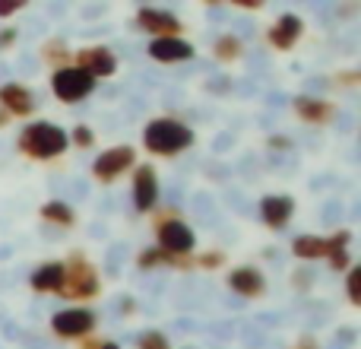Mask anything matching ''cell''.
<instances>
[{
    "instance_id": "obj_19",
    "label": "cell",
    "mask_w": 361,
    "mask_h": 349,
    "mask_svg": "<svg viewBox=\"0 0 361 349\" xmlns=\"http://www.w3.org/2000/svg\"><path fill=\"white\" fill-rule=\"evenodd\" d=\"M42 219H48V223H57V225H73L76 223V213L70 210L63 200H48V203L42 206Z\"/></svg>"
},
{
    "instance_id": "obj_8",
    "label": "cell",
    "mask_w": 361,
    "mask_h": 349,
    "mask_svg": "<svg viewBox=\"0 0 361 349\" xmlns=\"http://www.w3.org/2000/svg\"><path fill=\"white\" fill-rule=\"evenodd\" d=\"M92 327H95V314L86 312V308H67V312H57L54 318H51V331L63 340L89 337Z\"/></svg>"
},
{
    "instance_id": "obj_34",
    "label": "cell",
    "mask_w": 361,
    "mask_h": 349,
    "mask_svg": "<svg viewBox=\"0 0 361 349\" xmlns=\"http://www.w3.org/2000/svg\"><path fill=\"white\" fill-rule=\"evenodd\" d=\"M99 349H121V346H118V343H102Z\"/></svg>"
},
{
    "instance_id": "obj_11",
    "label": "cell",
    "mask_w": 361,
    "mask_h": 349,
    "mask_svg": "<svg viewBox=\"0 0 361 349\" xmlns=\"http://www.w3.org/2000/svg\"><path fill=\"white\" fill-rule=\"evenodd\" d=\"M159 200V174L152 165H140L133 172V203L140 213H149Z\"/></svg>"
},
{
    "instance_id": "obj_10",
    "label": "cell",
    "mask_w": 361,
    "mask_h": 349,
    "mask_svg": "<svg viewBox=\"0 0 361 349\" xmlns=\"http://www.w3.org/2000/svg\"><path fill=\"white\" fill-rule=\"evenodd\" d=\"M137 23L152 38H178V32H180V19L165 10H156V6H143L137 13Z\"/></svg>"
},
{
    "instance_id": "obj_4",
    "label": "cell",
    "mask_w": 361,
    "mask_h": 349,
    "mask_svg": "<svg viewBox=\"0 0 361 349\" xmlns=\"http://www.w3.org/2000/svg\"><path fill=\"white\" fill-rule=\"evenodd\" d=\"M156 232H159V244H162V251H165V254H171V257H187L193 251V244H197L193 229L184 223V219H178V216L159 219Z\"/></svg>"
},
{
    "instance_id": "obj_12",
    "label": "cell",
    "mask_w": 361,
    "mask_h": 349,
    "mask_svg": "<svg viewBox=\"0 0 361 349\" xmlns=\"http://www.w3.org/2000/svg\"><path fill=\"white\" fill-rule=\"evenodd\" d=\"M193 45L184 38H152L149 45V57L159 64H180V61H193Z\"/></svg>"
},
{
    "instance_id": "obj_20",
    "label": "cell",
    "mask_w": 361,
    "mask_h": 349,
    "mask_svg": "<svg viewBox=\"0 0 361 349\" xmlns=\"http://www.w3.org/2000/svg\"><path fill=\"white\" fill-rule=\"evenodd\" d=\"M140 267L143 270H149V267H159V264H175V267H187V261L184 257H171V254H165L162 248H146L143 254H140Z\"/></svg>"
},
{
    "instance_id": "obj_23",
    "label": "cell",
    "mask_w": 361,
    "mask_h": 349,
    "mask_svg": "<svg viewBox=\"0 0 361 349\" xmlns=\"http://www.w3.org/2000/svg\"><path fill=\"white\" fill-rule=\"evenodd\" d=\"M44 61H51V64L67 61V45L63 42H48L44 45Z\"/></svg>"
},
{
    "instance_id": "obj_21",
    "label": "cell",
    "mask_w": 361,
    "mask_h": 349,
    "mask_svg": "<svg viewBox=\"0 0 361 349\" xmlns=\"http://www.w3.org/2000/svg\"><path fill=\"white\" fill-rule=\"evenodd\" d=\"M216 57L219 61H238L241 57V42L235 35H222L216 42Z\"/></svg>"
},
{
    "instance_id": "obj_27",
    "label": "cell",
    "mask_w": 361,
    "mask_h": 349,
    "mask_svg": "<svg viewBox=\"0 0 361 349\" xmlns=\"http://www.w3.org/2000/svg\"><path fill=\"white\" fill-rule=\"evenodd\" d=\"M140 349H165V337L162 333H143V340H140Z\"/></svg>"
},
{
    "instance_id": "obj_18",
    "label": "cell",
    "mask_w": 361,
    "mask_h": 349,
    "mask_svg": "<svg viewBox=\"0 0 361 349\" xmlns=\"http://www.w3.org/2000/svg\"><path fill=\"white\" fill-rule=\"evenodd\" d=\"M63 286V264H42V267L32 273V289L35 292H61Z\"/></svg>"
},
{
    "instance_id": "obj_25",
    "label": "cell",
    "mask_w": 361,
    "mask_h": 349,
    "mask_svg": "<svg viewBox=\"0 0 361 349\" xmlns=\"http://www.w3.org/2000/svg\"><path fill=\"white\" fill-rule=\"evenodd\" d=\"M222 261H225L222 251H206L197 264H200V267H206V270H216V267H222Z\"/></svg>"
},
{
    "instance_id": "obj_28",
    "label": "cell",
    "mask_w": 361,
    "mask_h": 349,
    "mask_svg": "<svg viewBox=\"0 0 361 349\" xmlns=\"http://www.w3.org/2000/svg\"><path fill=\"white\" fill-rule=\"evenodd\" d=\"M23 0H0V16H13L16 10H23Z\"/></svg>"
},
{
    "instance_id": "obj_3",
    "label": "cell",
    "mask_w": 361,
    "mask_h": 349,
    "mask_svg": "<svg viewBox=\"0 0 361 349\" xmlns=\"http://www.w3.org/2000/svg\"><path fill=\"white\" fill-rule=\"evenodd\" d=\"M61 295L63 299H92V295H99V276H95V270L86 264V257L73 254L70 264H63Z\"/></svg>"
},
{
    "instance_id": "obj_24",
    "label": "cell",
    "mask_w": 361,
    "mask_h": 349,
    "mask_svg": "<svg viewBox=\"0 0 361 349\" xmlns=\"http://www.w3.org/2000/svg\"><path fill=\"white\" fill-rule=\"evenodd\" d=\"M73 143L80 146V150H89V146L95 143V134L89 131V127H82V124H80V127L73 131Z\"/></svg>"
},
{
    "instance_id": "obj_9",
    "label": "cell",
    "mask_w": 361,
    "mask_h": 349,
    "mask_svg": "<svg viewBox=\"0 0 361 349\" xmlns=\"http://www.w3.org/2000/svg\"><path fill=\"white\" fill-rule=\"evenodd\" d=\"M76 70L89 73L92 80H99V76H111L114 70H118V57H114V51L105 48V45L82 48L80 54H76Z\"/></svg>"
},
{
    "instance_id": "obj_31",
    "label": "cell",
    "mask_w": 361,
    "mask_h": 349,
    "mask_svg": "<svg viewBox=\"0 0 361 349\" xmlns=\"http://www.w3.org/2000/svg\"><path fill=\"white\" fill-rule=\"evenodd\" d=\"M292 349H320V346H317V340H311V337H301V340H298V343H295Z\"/></svg>"
},
{
    "instance_id": "obj_17",
    "label": "cell",
    "mask_w": 361,
    "mask_h": 349,
    "mask_svg": "<svg viewBox=\"0 0 361 349\" xmlns=\"http://www.w3.org/2000/svg\"><path fill=\"white\" fill-rule=\"evenodd\" d=\"M295 114L301 121H311V124H330L336 108L330 105L326 99H314V95H298L295 99Z\"/></svg>"
},
{
    "instance_id": "obj_15",
    "label": "cell",
    "mask_w": 361,
    "mask_h": 349,
    "mask_svg": "<svg viewBox=\"0 0 361 349\" xmlns=\"http://www.w3.org/2000/svg\"><path fill=\"white\" fill-rule=\"evenodd\" d=\"M301 32H305V23H301L298 16H292V13H286V16H279L273 23V29H269V45L279 51H288V48H295Z\"/></svg>"
},
{
    "instance_id": "obj_32",
    "label": "cell",
    "mask_w": 361,
    "mask_h": 349,
    "mask_svg": "<svg viewBox=\"0 0 361 349\" xmlns=\"http://www.w3.org/2000/svg\"><path fill=\"white\" fill-rule=\"evenodd\" d=\"M102 343H99V340H82V346L80 349H99Z\"/></svg>"
},
{
    "instance_id": "obj_7",
    "label": "cell",
    "mask_w": 361,
    "mask_h": 349,
    "mask_svg": "<svg viewBox=\"0 0 361 349\" xmlns=\"http://www.w3.org/2000/svg\"><path fill=\"white\" fill-rule=\"evenodd\" d=\"M133 159H137L133 146H111V150H105V153H102V156L92 162V178L102 181V184H108V181L121 178V174L130 169Z\"/></svg>"
},
{
    "instance_id": "obj_6",
    "label": "cell",
    "mask_w": 361,
    "mask_h": 349,
    "mask_svg": "<svg viewBox=\"0 0 361 349\" xmlns=\"http://www.w3.org/2000/svg\"><path fill=\"white\" fill-rule=\"evenodd\" d=\"M51 89H54V95L61 102H80L95 89V80L76 67H61L51 76Z\"/></svg>"
},
{
    "instance_id": "obj_33",
    "label": "cell",
    "mask_w": 361,
    "mask_h": 349,
    "mask_svg": "<svg viewBox=\"0 0 361 349\" xmlns=\"http://www.w3.org/2000/svg\"><path fill=\"white\" fill-rule=\"evenodd\" d=\"M273 146H276V150H282V146H288V140H282V137H273Z\"/></svg>"
},
{
    "instance_id": "obj_2",
    "label": "cell",
    "mask_w": 361,
    "mask_h": 349,
    "mask_svg": "<svg viewBox=\"0 0 361 349\" xmlns=\"http://www.w3.org/2000/svg\"><path fill=\"white\" fill-rule=\"evenodd\" d=\"M67 146H70L67 131H61L57 124H48V121L29 124L19 134V150L29 159H54V156H61Z\"/></svg>"
},
{
    "instance_id": "obj_14",
    "label": "cell",
    "mask_w": 361,
    "mask_h": 349,
    "mask_svg": "<svg viewBox=\"0 0 361 349\" xmlns=\"http://www.w3.org/2000/svg\"><path fill=\"white\" fill-rule=\"evenodd\" d=\"M292 213H295V200L286 197V194H273V197L260 200V216L269 229H282L292 219Z\"/></svg>"
},
{
    "instance_id": "obj_1",
    "label": "cell",
    "mask_w": 361,
    "mask_h": 349,
    "mask_svg": "<svg viewBox=\"0 0 361 349\" xmlns=\"http://www.w3.org/2000/svg\"><path fill=\"white\" fill-rule=\"evenodd\" d=\"M143 143L152 156H178L193 143V131L175 118H156L146 124Z\"/></svg>"
},
{
    "instance_id": "obj_13",
    "label": "cell",
    "mask_w": 361,
    "mask_h": 349,
    "mask_svg": "<svg viewBox=\"0 0 361 349\" xmlns=\"http://www.w3.org/2000/svg\"><path fill=\"white\" fill-rule=\"evenodd\" d=\"M32 108H35V99H32V93L25 86H19V83L0 86V112L25 118V114H32Z\"/></svg>"
},
{
    "instance_id": "obj_29",
    "label": "cell",
    "mask_w": 361,
    "mask_h": 349,
    "mask_svg": "<svg viewBox=\"0 0 361 349\" xmlns=\"http://www.w3.org/2000/svg\"><path fill=\"white\" fill-rule=\"evenodd\" d=\"M231 6H244V10H260L263 0H231Z\"/></svg>"
},
{
    "instance_id": "obj_30",
    "label": "cell",
    "mask_w": 361,
    "mask_h": 349,
    "mask_svg": "<svg viewBox=\"0 0 361 349\" xmlns=\"http://www.w3.org/2000/svg\"><path fill=\"white\" fill-rule=\"evenodd\" d=\"M16 42V29H4L0 32V48H6V45Z\"/></svg>"
},
{
    "instance_id": "obj_22",
    "label": "cell",
    "mask_w": 361,
    "mask_h": 349,
    "mask_svg": "<svg viewBox=\"0 0 361 349\" xmlns=\"http://www.w3.org/2000/svg\"><path fill=\"white\" fill-rule=\"evenodd\" d=\"M345 289H349L352 305H361V270L358 267H349V283H345Z\"/></svg>"
},
{
    "instance_id": "obj_16",
    "label": "cell",
    "mask_w": 361,
    "mask_h": 349,
    "mask_svg": "<svg viewBox=\"0 0 361 349\" xmlns=\"http://www.w3.org/2000/svg\"><path fill=\"white\" fill-rule=\"evenodd\" d=\"M228 286L235 289L238 295L257 299V295H263V289H267V280H263V273L257 267H238L228 273Z\"/></svg>"
},
{
    "instance_id": "obj_5",
    "label": "cell",
    "mask_w": 361,
    "mask_h": 349,
    "mask_svg": "<svg viewBox=\"0 0 361 349\" xmlns=\"http://www.w3.org/2000/svg\"><path fill=\"white\" fill-rule=\"evenodd\" d=\"M352 242V232H333L330 238H317V235H301L295 238L292 251L298 261H320V257H330L336 254V251H343L345 244Z\"/></svg>"
},
{
    "instance_id": "obj_26",
    "label": "cell",
    "mask_w": 361,
    "mask_h": 349,
    "mask_svg": "<svg viewBox=\"0 0 361 349\" xmlns=\"http://www.w3.org/2000/svg\"><path fill=\"white\" fill-rule=\"evenodd\" d=\"M326 261H330L333 270H349V267H352V257H349V251H345V248L336 251V254H330Z\"/></svg>"
}]
</instances>
